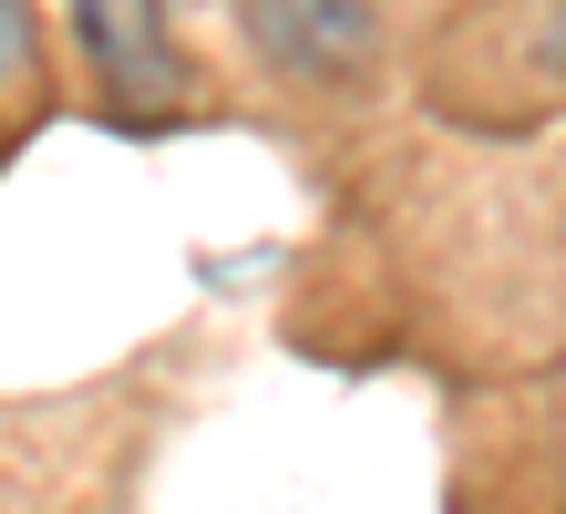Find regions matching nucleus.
I'll return each mask as SVG.
<instances>
[{
	"mask_svg": "<svg viewBox=\"0 0 566 514\" xmlns=\"http://www.w3.org/2000/svg\"><path fill=\"white\" fill-rule=\"evenodd\" d=\"M248 52L279 83H360L381 52V11L371 0H248Z\"/></svg>",
	"mask_w": 566,
	"mask_h": 514,
	"instance_id": "f257e3e1",
	"label": "nucleus"
},
{
	"mask_svg": "<svg viewBox=\"0 0 566 514\" xmlns=\"http://www.w3.org/2000/svg\"><path fill=\"white\" fill-rule=\"evenodd\" d=\"M73 42L93 52L104 93H124V103H165L186 83L176 31H165V0H73Z\"/></svg>",
	"mask_w": 566,
	"mask_h": 514,
	"instance_id": "f03ea898",
	"label": "nucleus"
},
{
	"mask_svg": "<svg viewBox=\"0 0 566 514\" xmlns=\"http://www.w3.org/2000/svg\"><path fill=\"white\" fill-rule=\"evenodd\" d=\"M21 73H31V11L0 0V83H21Z\"/></svg>",
	"mask_w": 566,
	"mask_h": 514,
	"instance_id": "7ed1b4c3",
	"label": "nucleus"
}]
</instances>
